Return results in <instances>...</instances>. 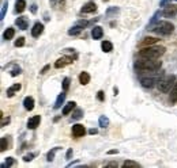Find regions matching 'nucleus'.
Here are the masks:
<instances>
[{
    "mask_svg": "<svg viewBox=\"0 0 177 168\" xmlns=\"http://www.w3.org/2000/svg\"><path fill=\"white\" fill-rule=\"evenodd\" d=\"M64 99H65V91H64V92H61L60 95L57 96V99H56V103H55V106H53V107H55V109H60V106L63 104Z\"/></svg>",
    "mask_w": 177,
    "mask_h": 168,
    "instance_id": "nucleus-21",
    "label": "nucleus"
},
{
    "mask_svg": "<svg viewBox=\"0 0 177 168\" xmlns=\"http://www.w3.org/2000/svg\"><path fill=\"white\" fill-rule=\"evenodd\" d=\"M162 12H163V16H165V18H173V16L177 15V7L176 6H170L169 4V6H168Z\"/></svg>",
    "mask_w": 177,
    "mask_h": 168,
    "instance_id": "nucleus-8",
    "label": "nucleus"
},
{
    "mask_svg": "<svg viewBox=\"0 0 177 168\" xmlns=\"http://www.w3.org/2000/svg\"><path fill=\"white\" fill-rule=\"evenodd\" d=\"M42 31H44V24L42 23H36L31 28V35L34 37V38H38V37L42 34Z\"/></svg>",
    "mask_w": 177,
    "mask_h": 168,
    "instance_id": "nucleus-10",
    "label": "nucleus"
},
{
    "mask_svg": "<svg viewBox=\"0 0 177 168\" xmlns=\"http://www.w3.org/2000/svg\"><path fill=\"white\" fill-rule=\"evenodd\" d=\"M6 149H8V141H7L6 137H3V138H2V142H0V150H2V152H4Z\"/></svg>",
    "mask_w": 177,
    "mask_h": 168,
    "instance_id": "nucleus-28",
    "label": "nucleus"
},
{
    "mask_svg": "<svg viewBox=\"0 0 177 168\" xmlns=\"http://www.w3.org/2000/svg\"><path fill=\"white\" fill-rule=\"evenodd\" d=\"M82 115H83V110L78 109V110H75V111L72 113V120H80Z\"/></svg>",
    "mask_w": 177,
    "mask_h": 168,
    "instance_id": "nucleus-27",
    "label": "nucleus"
},
{
    "mask_svg": "<svg viewBox=\"0 0 177 168\" xmlns=\"http://www.w3.org/2000/svg\"><path fill=\"white\" fill-rule=\"evenodd\" d=\"M89 81H90V75L87 72H82L79 75V83L82 85H86V84H89Z\"/></svg>",
    "mask_w": 177,
    "mask_h": 168,
    "instance_id": "nucleus-16",
    "label": "nucleus"
},
{
    "mask_svg": "<svg viewBox=\"0 0 177 168\" xmlns=\"http://www.w3.org/2000/svg\"><path fill=\"white\" fill-rule=\"evenodd\" d=\"M176 2H177V0H176Z\"/></svg>",
    "mask_w": 177,
    "mask_h": 168,
    "instance_id": "nucleus-51",
    "label": "nucleus"
},
{
    "mask_svg": "<svg viewBox=\"0 0 177 168\" xmlns=\"http://www.w3.org/2000/svg\"><path fill=\"white\" fill-rule=\"evenodd\" d=\"M117 152H119L117 149H112V150H109L108 153H109V155H114V153H117Z\"/></svg>",
    "mask_w": 177,
    "mask_h": 168,
    "instance_id": "nucleus-46",
    "label": "nucleus"
},
{
    "mask_svg": "<svg viewBox=\"0 0 177 168\" xmlns=\"http://www.w3.org/2000/svg\"><path fill=\"white\" fill-rule=\"evenodd\" d=\"M40 122H41V117L40 115H34V117H31L30 120L27 121V128L29 129H36L37 126H40Z\"/></svg>",
    "mask_w": 177,
    "mask_h": 168,
    "instance_id": "nucleus-11",
    "label": "nucleus"
},
{
    "mask_svg": "<svg viewBox=\"0 0 177 168\" xmlns=\"http://www.w3.org/2000/svg\"><path fill=\"white\" fill-rule=\"evenodd\" d=\"M117 12H119V8H117V7H113V8H109L106 14L110 15V14H117Z\"/></svg>",
    "mask_w": 177,
    "mask_h": 168,
    "instance_id": "nucleus-38",
    "label": "nucleus"
},
{
    "mask_svg": "<svg viewBox=\"0 0 177 168\" xmlns=\"http://www.w3.org/2000/svg\"><path fill=\"white\" fill-rule=\"evenodd\" d=\"M75 104H76L75 102H68V103L65 104V107L63 109V115H68V114L75 109Z\"/></svg>",
    "mask_w": 177,
    "mask_h": 168,
    "instance_id": "nucleus-17",
    "label": "nucleus"
},
{
    "mask_svg": "<svg viewBox=\"0 0 177 168\" xmlns=\"http://www.w3.org/2000/svg\"><path fill=\"white\" fill-rule=\"evenodd\" d=\"M98 122H100V126H101V128H106V126L109 125V120H108V118H106L105 115H101L100 120H98Z\"/></svg>",
    "mask_w": 177,
    "mask_h": 168,
    "instance_id": "nucleus-26",
    "label": "nucleus"
},
{
    "mask_svg": "<svg viewBox=\"0 0 177 168\" xmlns=\"http://www.w3.org/2000/svg\"><path fill=\"white\" fill-rule=\"evenodd\" d=\"M105 2H106V0H105Z\"/></svg>",
    "mask_w": 177,
    "mask_h": 168,
    "instance_id": "nucleus-52",
    "label": "nucleus"
},
{
    "mask_svg": "<svg viewBox=\"0 0 177 168\" xmlns=\"http://www.w3.org/2000/svg\"><path fill=\"white\" fill-rule=\"evenodd\" d=\"M23 45H25V38H23V37H19V38L15 41V46L20 48V46H23Z\"/></svg>",
    "mask_w": 177,
    "mask_h": 168,
    "instance_id": "nucleus-32",
    "label": "nucleus"
},
{
    "mask_svg": "<svg viewBox=\"0 0 177 168\" xmlns=\"http://www.w3.org/2000/svg\"><path fill=\"white\" fill-rule=\"evenodd\" d=\"M97 98H98V100H100V102H104L105 100V92L104 91H98Z\"/></svg>",
    "mask_w": 177,
    "mask_h": 168,
    "instance_id": "nucleus-36",
    "label": "nucleus"
},
{
    "mask_svg": "<svg viewBox=\"0 0 177 168\" xmlns=\"http://www.w3.org/2000/svg\"><path fill=\"white\" fill-rule=\"evenodd\" d=\"M72 63V59L71 57H61V59H59L55 63V68L60 69V68H64L67 64H71Z\"/></svg>",
    "mask_w": 177,
    "mask_h": 168,
    "instance_id": "nucleus-9",
    "label": "nucleus"
},
{
    "mask_svg": "<svg viewBox=\"0 0 177 168\" xmlns=\"http://www.w3.org/2000/svg\"><path fill=\"white\" fill-rule=\"evenodd\" d=\"M16 26H18V28H20V30H26L27 26H29V20L25 18V16H20V18H16L15 20Z\"/></svg>",
    "mask_w": 177,
    "mask_h": 168,
    "instance_id": "nucleus-12",
    "label": "nucleus"
},
{
    "mask_svg": "<svg viewBox=\"0 0 177 168\" xmlns=\"http://www.w3.org/2000/svg\"><path fill=\"white\" fill-rule=\"evenodd\" d=\"M157 42H158V39L154 38V37H146V38H143V41L141 42V46L142 48L151 46V45H154V43H157Z\"/></svg>",
    "mask_w": 177,
    "mask_h": 168,
    "instance_id": "nucleus-15",
    "label": "nucleus"
},
{
    "mask_svg": "<svg viewBox=\"0 0 177 168\" xmlns=\"http://www.w3.org/2000/svg\"><path fill=\"white\" fill-rule=\"evenodd\" d=\"M68 87H69V79H68V77H65V79L63 80V89H64V91H67Z\"/></svg>",
    "mask_w": 177,
    "mask_h": 168,
    "instance_id": "nucleus-35",
    "label": "nucleus"
},
{
    "mask_svg": "<svg viewBox=\"0 0 177 168\" xmlns=\"http://www.w3.org/2000/svg\"><path fill=\"white\" fill-rule=\"evenodd\" d=\"M15 35V30L12 27H8L6 31H4V34H3V38L6 39V41H8V39H11L12 37Z\"/></svg>",
    "mask_w": 177,
    "mask_h": 168,
    "instance_id": "nucleus-20",
    "label": "nucleus"
},
{
    "mask_svg": "<svg viewBox=\"0 0 177 168\" xmlns=\"http://www.w3.org/2000/svg\"><path fill=\"white\" fill-rule=\"evenodd\" d=\"M19 73H20V68H19V67H15V68L11 71V76L15 77V76H18Z\"/></svg>",
    "mask_w": 177,
    "mask_h": 168,
    "instance_id": "nucleus-34",
    "label": "nucleus"
},
{
    "mask_svg": "<svg viewBox=\"0 0 177 168\" xmlns=\"http://www.w3.org/2000/svg\"><path fill=\"white\" fill-rule=\"evenodd\" d=\"M96 10H97V4L94 2H87L83 7H82L80 11L83 12V14H91V12H94Z\"/></svg>",
    "mask_w": 177,
    "mask_h": 168,
    "instance_id": "nucleus-7",
    "label": "nucleus"
},
{
    "mask_svg": "<svg viewBox=\"0 0 177 168\" xmlns=\"http://www.w3.org/2000/svg\"><path fill=\"white\" fill-rule=\"evenodd\" d=\"M59 3H61V4H64V0H59Z\"/></svg>",
    "mask_w": 177,
    "mask_h": 168,
    "instance_id": "nucleus-50",
    "label": "nucleus"
},
{
    "mask_svg": "<svg viewBox=\"0 0 177 168\" xmlns=\"http://www.w3.org/2000/svg\"><path fill=\"white\" fill-rule=\"evenodd\" d=\"M101 48H102V52H105V53H109V52H112V49H113V45L109 42V41H104V42L101 43Z\"/></svg>",
    "mask_w": 177,
    "mask_h": 168,
    "instance_id": "nucleus-22",
    "label": "nucleus"
},
{
    "mask_svg": "<svg viewBox=\"0 0 177 168\" xmlns=\"http://www.w3.org/2000/svg\"><path fill=\"white\" fill-rule=\"evenodd\" d=\"M82 28H83V27H82L80 24H76V26H74V27L69 28V30H68V34H69V35H78V34H80Z\"/></svg>",
    "mask_w": 177,
    "mask_h": 168,
    "instance_id": "nucleus-23",
    "label": "nucleus"
},
{
    "mask_svg": "<svg viewBox=\"0 0 177 168\" xmlns=\"http://www.w3.org/2000/svg\"><path fill=\"white\" fill-rule=\"evenodd\" d=\"M72 153H74V150H72V149H68V150H67V156H65V157L69 159V157L72 156Z\"/></svg>",
    "mask_w": 177,
    "mask_h": 168,
    "instance_id": "nucleus-43",
    "label": "nucleus"
},
{
    "mask_svg": "<svg viewBox=\"0 0 177 168\" xmlns=\"http://www.w3.org/2000/svg\"><path fill=\"white\" fill-rule=\"evenodd\" d=\"M169 2H170V0H161V2H159V6H161V7H165Z\"/></svg>",
    "mask_w": 177,
    "mask_h": 168,
    "instance_id": "nucleus-41",
    "label": "nucleus"
},
{
    "mask_svg": "<svg viewBox=\"0 0 177 168\" xmlns=\"http://www.w3.org/2000/svg\"><path fill=\"white\" fill-rule=\"evenodd\" d=\"M30 10H31V12H33V14H36V12H37V6H36V4H33Z\"/></svg>",
    "mask_w": 177,
    "mask_h": 168,
    "instance_id": "nucleus-44",
    "label": "nucleus"
},
{
    "mask_svg": "<svg viewBox=\"0 0 177 168\" xmlns=\"http://www.w3.org/2000/svg\"><path fill=\"white\" fill-rule=\"evenodd\" d=\"M23 106L27 111H31V110L34 109V99H33L31 96H26L23 100Z\"/></svg>",
    "mask_w": 177,
    "mask_h": 168,
    "instance_id": "nucleus-14",
    "label": "nucleus"
},
{
    "mask_svg": "<svg viewBox=\"0 0 177 168\" xmlns=\"http://www.w3.org/2000/svg\"><path fill=\"white\" fill-rule=\"evenodd\" d=\"M79 161H72V163H69V164L67 165V167H72V165H75V164H78Z\"/></svg>",
    "mask_w": 177,
    "mask_h": 168,
    "instance_id": "nucleus-48",
    "label": "nucleus"
},
{
    "mask_svg": "<svg viewBox=\"0 0 177 168\" xmlns=\"http://www.w3.org/2000/svg\"><path fill=\"white\" fill-rule=\"evenodd\" d=\"M123 167H134V168H136V167H139V164L138 163H135V161H132V160H125L124 163H123Z\"/></svg>",
    "mask_w": 177,
    "mask_h": 168,
    "instance_id": "nucleus-30",
    "label": "nucleus"
},
{
    "mask_svg": "<svg viewBox=\"0 0 177 168\" xmlns=\"http://www.w3.org/2000/svg\"><path fill=\"white\" fill-rule=\"evenodd\" d=\"M78 24H80L82 27H85V26H87V24H89V22H86V20H79Z\"/></svg>",
    "mask_w": 177,
    "mask_h": 168,
    "instance_id": "nucleus-42",
    "label": "nucleus"
},
{
    "mask_svg": "<svg viewBox=\"0 0 177 168\" xmlns=\"http://www.w3.org/2000/svg\"><path fill=\"white\" fill-rule=\"evenodd\" d=\"M150 30H153L155 34H158V35H169L173 33L174 26H173V23L168 22V20H159V22L155 23Z\"/></svg>",
    "mask_w": 177,
    "mask_h": 168,
    "instance_id": "nucleus-3",
    "label": "nucleus"
},
{
    "mask_svg": "<svg viewBox=\"0 0 177 168\" xmlns=\"http://www.w3.org/2000/svg\"><path fill=\"white\" fill-rule=\"evenodd\" d=\"M12 164H14V159H12V157H7L6 163L3 164V168H4V167H11Z\"/></svg>",
    "mask_w": 177,
    "mask_h": 168,
    "instance_id": "nucleus-33",
    "label": "nucleus"
},
{
    "mask_svg": "<svg viewBox=\"0 0 177 168\" xmlns=\"http://www.w3.org/2000/svg\"><path fill=\"white\" fill-rule=\"evenodd\" d=\"M49 68H51V65H47V67H44L42 69H41V72H40V73H41V75H44V73H47V71H48Z\"/></svg>",
    "mask_w": 177,
    "mask_h": 168,
    "instance_id": "nucleus-39",
    "label": "nucleus"
},
{
    "mask_svg": "<svg viewBox=\"0 0 177 168\" xmlns=\"http://www.w3.org/2000/svg\"><path fill=\"white\" fill-rule=\"evenodd\" d=\"M8 122H10V118H3V121H2V128H3V126H6Z\"/></svg>",
    "mask_w": 177,
    "mask_h": 168,
    "instance_id": "nucleus-40",
    "label": "nucleus"
},
{
    "mask_svg": "<svg viewBox=\"0 0 177 168\" xmlns=\"http://www.w3.org/2000/svg\"><path fill=\"white\" fill-rule=\"evenodd\" d=\"M113 91H114V95H117V94H119V88H116V87H114V89H113Z\"/></svg>",
    "mask_w": 177,
    "mask_h": 168,
    "instance_id": "nucleus-49",
    "label": "nucleus"
},
{
    "mask_svg": "<svg viewBox=\"0 0 177 168\" xmlns=\"http://www.w3.org/2000/svg\"><path fill=\"white\" fill-rule=\"evenodd\" d=\"M176 102H177V83L170 91V103H176Z\"/></svg>",
    "mask_w": 177,
    "mask_h": 168,
    "instance_id": "nucleus-24",
    "label": "nucleus"
},
{
    "mask_svg": "<svg viewBox=\"0 0 177 168\" xmlns=\"http://www.w3.org/2000/svg\"><path fill=\"white\" fill-rule=\"evenodd\" d=\"M19 89H20V84H14L12 87H10V88L7 89V96L8 98H12V96H14V94L16 91H19Z\"/></svg>",
    "mask_w": 177,
    "mask_h": 168,
    "instance_id": "nucleus-19",
    "label": "nucleus"
},
{
    "mask_svg": "<svg viewBox=\"0 0 177 168\" xmlns=\"http://www.w3.org/2000/svg\"><path fill=\"white\" fill-rule=\"evenodd\" d=\"M26 8V2L25 0H16L15 3V11L16 12H23Z\"/></svg>",
    "mask_w": 177,
    "mask_h": 168,
    "instance_id": "nucleus-18",
    "label": "nucleus"
},
{
    "mask_svg": "<svg viewBox=\"0 0 177 168\" xmlns=\"http://www.w3.org/2000/svg\"><path fill=\"white\" fill-rule=\"evenodd\" d=\"M165 50L166 49L163 46H145L139 50V57L155 60V59H159L165 53Z\"/></svg>",
    "mask_w": 177,
    "mask_h": 168,
    "instance_id": "nucleus-2",
    "label": "nucleus"
},
{
    "mask_svg": "<svg viewBox=\"0 0 177 168\" xmlns=\"http://www.w3.org/2000/svg\"><path fill=\"white\" fill-rule=\"evenodd\" d=\"M161 67H162V63L157 61V59L151 60V59H142L141 57V60H138L135 63V68L139 72H155V71H159Z\"/></svg>",
    "mask_w": 177,
    "mask_h": 168,
    "instance_id": "nucleus-1",
    "label": "nucleus"
},
{
    "mask_svg": "<svg viewBox=\"0 0 177 168\" xmlns=\"http://www.w3.org/2000/svg\"><path fill=\"white\" fill-rule=\"evenodd\" d=\"M7 7H8V3H7V0L3 3V6H2V12H0V19H4V15H6V11H7Z\"/></svg>",
    "mask_w": 177,
    "mask_h": 168,
    "instance_id": "nucleus-31",
    "label": "nucleus"
},
{
    "mask_svg": "<svg viewBox=\"0 0 177 168\" xmlns=\"http://www.w3.org/2000/svg\"><path fill=\"white\" fill-rule=\"evenodd\" d=\"M159 80H161L159 77H142V79H141V84L145 88H153L155 84H158Z\"/></svg>",
    "mask_w": 177,
    "mask_h": 168,
    "instance_id": "nucleus-5",
    "label": "nucleus"
},
{
    "mask_svg": "<svg viewBox=\"0 0 177 168\" xmlns=\"http://www.w3.org/2000/svg\"><path fill=\"white\" fill-rule=\"evenodd\" d=\"M97 132H98L97 129H90V130H89V133H90V134H97Z\"/></svg>",
    "mask_w": 177,
    "mask_h": 168,
    "instance_id": "nucleus-45",
    "label": "nucleus"
},
{
    "mask_svg": "<svg viewBox=\"0 0 177 168\" xmlns=\"http://www.w3.org/2000/svg\"><path fill=\"white\" fill-rule=\"evenodd\" d=\"M85 134H86V129H85L83 125L76 124V125L72 126V136H74V137L79 138V137H83Z\"/></svg>",
    "mask_w": 177,
    "mask_h": 168,
    "instance_id": "nucleus-6",
    "label": "nucleus"
},
{
    "mask_svg": "<svg viewBox=\"0 0 177 168\" xmlns=\"http://www.w3.org/2000/svg\"><path fill=\"white\" fill-rule=\"evenodd\" d=\"M102 35H104V30H102V27L100 26H94L93 30H91V37L94 39H101Z\"/></svg>",
    "mask_w": 177,
    "mask_h": 168,
    "instance_id": "nucleus-13",
    "label": "nucleus"
},
{
    "mask_svg": "<svg viewBox=\"0 0 177 168\" xmlns=\"http://www.w3.org/2000/svg\"><path fill=\"white\" fill-rule=\"evenodd\" d=\"M174 84H176V77L172 75V76H166V77H163V79L159 80L158 84H157V88L161 92L168 94V92L172 91V88L174 87Z\"/></svg>",
    "mask_w": 177,
    "mask_h": 168,
    "instance_id": "nucleus-4",
    "label": "nucleus"
},
{
    "mask_svg": "<svg viewBox=\"0 0 177 168\" xmlns=\"http://www.w3.org/2000/svg\"><path fill=\"white\" fill-rule=\"evenodd\" d=\"M59 150V148H53L51 152H48V155H47V160L48 161H52L53 160V157H55V153Z\"/></svg>",
    "mask_w": 177,
    "mask_h": 168,
    "instance_id": "nucleus-29",
    "label": "nucleus"
},
{
    "mask_svg": "<svg viewBox=\"0 0 177 168\" xmlns=\"http://www.w3.org/2000/svg\"><path fill=\"white\" fill-rule=\"evenodd\" d=\"M161 15H163V12H162V11H157V12H155V15L153 16V19H151V20H150V23H149V27H150V28L153 27L155 23H157V20H158V18H159Z\"/></svg>",
    "mask_w": 177,
    "mask_h": 168,
    "instance_id": "nucleus-25",
    "label": "nucleus"
},
{
    "mask_svg": "<svg viewBox=\"0 0 177 168\" xmlns=\"http://www.w3.org/2000/svg\"><path fill=\"white\" fill-rule=\"evenodd\" d=\"M34 156H36L34 153H29V155H26V156L23 157V161H26V163H27V161H31V160H33V157H34Z\"/></svg>",
    "mask_w": 177,
    "mask_h": 168,
    "instance_id": "nucleus-37",
    "label": "nucleus"
},
{
    "mask_svg": "<svg viewBox=\"0 0 177 168\" xmlns=\"http://www.w3.org/2000/svg\"><path fill=\"white\" fill-rule=\"evenodd\" d=\"M106 167H117V163H109Z\"/></svg>",
    "mask_w": 177,
    "mask_h": 168,
    "instance_id": "nucleus-47",
    "label": "nucleus"
}]
</instances>
